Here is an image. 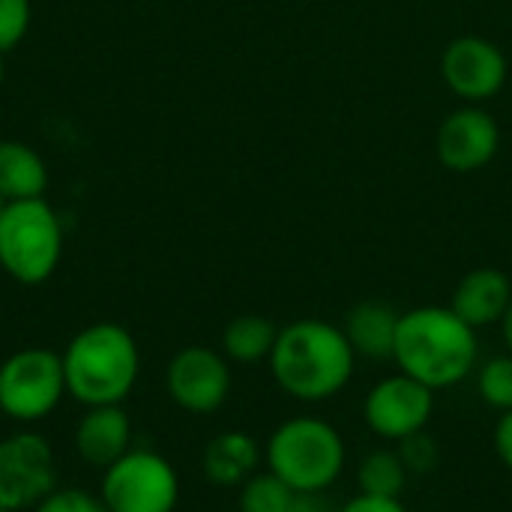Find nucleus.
<instances>
[{"instance_id": "20e7f679", "label": "nucleus", "mask_w": 512, "mask_h": 512, "mask_svg": "<svg viewBox=\"0 0 512 512\" xmlns=\"http://www.w3.org/2000/svg\"><path fill=\"white\" fill-rule=\"evenodd\" d=\"M345 456L339 429L312 414L285 420L264 447L267 471L294 492H327L342 477Z\"/></svg>"}, {"instance_id": "4468645a", "label": "nucleus", "mask_w": 512, "mask_h": 512, "mask_svg": "<svg viewBox=\"0 0 512 512\" xmlns=\"http://www.w3.org/2000/svg\"><path fill=\"white\" fill-rule=\"evenodd\" d=\"M129 441V414L120 405L90 408L75 429V450L93 468H111L117 459L129 453Z\"/></svg>"}, {"instance_id": "ddd939ff", "label": "nucleus", "mask_w": 512, "mask_h": 512, "mask_svg": "<svg viewBox=\"0 0 512 512\" xmlns=\"http://www.w3.org/2000/svg\"><path fill=\"white\" fill-rule=\"evenodd\" d=\"M512 300L510 276L498 267H477L465 273L453 291L450 309L471 324L474 330H483L489 324H501L507 306Z\"/></svg>"}, {"instance_id": "cd10ccee", "label": "nucleus", "mask_w": 512, "mask_h": 512, "mask_svg": "<svg viewBox=\"0 0 512 512\" xmlns=\"http://www.w3.org/2000/svg\"><path fill=\"white\" fill-rule=\"evenodd\" d=\"M501 336H504V345L510 348L512 354V300L510 306H507V312H504V318H501Z\"/></svg>"}, {"instance_id": "a878e982", "label": "nucleus", "mask_w": 512, "mask_h": 512, "mask_svg": "<svg viewBox=\"0 0 512 512\" xmlns=\"http://www.w3.org/2000/svg\"><path fill=\"white\" fill-rule=\"evenodd\" d=\"M495 450H498V459L504 462V468L512 471V411H504L495 426Z\"/></svg>"}, {"instance_id": "7c9ffc66", "label": "nucleus", "mask_w": 512, "mask_h": 512, "mask_svg": "<svg viewBox=\"0 0 512 512\" xmlns=\"http://www.w3.org/2000/svg\"><path fill=\"white\" fill-rule=\"evenodd\" d=\"M0 512H6V510H0Z\"/></svg>"}, {"instance_id": "c85d7f7f", "label": "nucleus", "mask_w": 512, "mask_h": 512, "mask_svg": "<svg viewBox=\"0 0 512 512\" xmlns=\"http://www.w3.org/2000/svg\"><path fill=\"white\" fill-rule=\"evenodd\" d=\"M3 78H6V63H3V54H0V84H3Z\"/></svg>"}, {"instance_id": "f3484780", "label": "nucleus", "mask_w": 512, "mask_h": 512, "mask_svg": "<svg viewBox=\"0 0 512 512\" xmlns=\"http://www.w3.org/2000/svg\"><path fill=\"white\" fill-rule=\"evenodd\" d=\"M48 189V168L45 159L21 141H0V198L9 201H30L45 198Z\"/></svg>"}, {"instance_id": "dca6fc26", "label": "nucleus", "mask_w": 512, "mask_h": 512, "mask_svg": "<svg viewBox=\"0 0 512 512\" xmlns=\"http://www.w3.org/2000/svg\"><path fill=\"white\" fill-rule=\"evenodd\" d=\"M261 459H264V453L252 435L222 432L207 444L201 465H204V477L213 486L231 489V486H243L252 474H258Z\"/></svg>"}, {"instance_id": "f8f14e48", "label": "nucleus", "mask_w": 512, "mask_h": 512, "mask_svg": "<svg viewBox=\"0 0 512 512\" xmlns=\"http://www.w3.org/2000/svg\"><path fill=\"white\" fill-rule=\"evenodd\" d=\"M501 150V126L483 105H462L450 111L435 135V153L444 168L456 174L483 171Z\"/></svg>"}, {"instance_id": "0eeeda50", "label": "nucleus", "mask_w": 512, "mask_h": 512, "mask_svg": "<svg viewBox=\"0 0 512 512\" xmlns=\"http://www.w3.org/2000/svg\"><path fill=\"white\" fill-rule=\"evenodd\" d=\"M66 396L63 357L45 348H24L0 366V411L33 423L48 417Z\"/></svg>"}, {"instance_id": "423d86ee", "label": "nucleus", "mask_w": 512, "mask_h": 512, "mask_svg": "<svg viewBox=\"0 0 512 512\" xmlns=\"http://www.w3.org/2000/svg\"><path fill=\"white\" fill-rule=\"evenodd\" d=\"M99 498L108 512H174L180 480L165 456L153 450H129L105 468Z\"/></svg>"}, {"instance_id": "9b49d317", "label": "nucleus", "mask_w": 512, "mask_h": 512, "mask_svg": "<svg viewBox=\"0 0 512 512\" xmlns=\"http://www.w3.org/2000/svg\"><path fill=\"white\" fill-rule=\"evenodd\" d=\"M171 399L189 414H213L231 396V369L228 360L201 345H189L174 354L165 375Z\"/></svg>"}, {"instance_id": "6ab92c4d", "label": "nucleus", "mask_w": 512, "mask_h": 512, "mask_svg": "<svg viewBox=\"0 0 512 512\" xmlns=\"http://www.w3.org/2000/svg\"><path fill=\"white\" fill-rule=\"evenodd\" d=\"M408 483V468L393 450H375L357 465V489L360 495L378 498H402Z\"/></svg>"}, {"instance_id": "9d476101", "label": "nucleus", "mask_w": 512, "mask_h": 512, "mask_svg": "<svg viewBox=\"0 0 512 512\" xmlns=\"http://www.w3.org/2000/svg\"><path fill=\"white\" fill-rule=\"evenodd\" d=\"M432 411H435V390H429L426 384L414 381L405 372L378 381L363 402L366 426L378 438L396 444L414 432H423L432 420Z\"/></svg>"}, {"instance_id": "412c9836", "label": "nucleus", "mask_w": 512, "mask_h": 512, "mask_svg": "<svg viewBox=\"0 0 512 512\" xmlns=\"http://www.w3.org/2000/svg\"><path fill=\"white\" fill-rule=\"evenodd\" d=\"M477 390L483 402L495 411H512V354L492 357L477 372Z\"/></svg>"}, {"instance_id": "4be33fe9", "label": "nucleus", "mask_w": 512, "mask_h": 512, "mask_svg": "<svg viewBox=\"0 0 512 512\" xmlns=\"http://www.w3.org/2000/svg\"><path fill=\"white\" fill-rule=\"evenodd\" d=\"M399 459L405 462V468H408V474H432L435 468H438V462H441V447H438V441L423 429V432H414V435H408V438H402L399 441Z\"/></svg>"}, {"instance_id": "bb28decb", "label": "nucleus", "mask_w": 512, "mask_h": 512, "mask_svg": "<svg viewBox=\"0 0 512 512\" xmlns=\"http://www.w3.org/2000/svg\"><path fill=\"white\" fill-rule=\"evenodd\" d=\"M288 512H339L324 492H294Z\"/></svg>"}, {"instance_id": "f257e3e1", "label": "nucleus", "mask_w": 512, "mask_h": 512, "mask_svg": "<svg viewBox=\"0 0 512 512\" xmlns=\"http://www.w3.org/2000/svg\"><path fill=\"white\" fill-rule=\"evenodd\" d=\"M357 354L342 327L303 318L279 330L270 372L276 384L297 402H327L354 378Z\"/></svg>"}, {"instance_id": "39448f33", "label": "nucleus", "mask_w": 512, "mask_h": 512, "mask_svg": "<svg viewBox=\"0 0 512 512\" xmlns=\"http://www.w3.org/2000/svg\"><path fill=\"white\" fill-rule=\"evenodd\" d=\"M63 255V225L45 198L9 201L0 213V267L21 285L51 279Z\"/></svg>"}, {"instance_id": "f03ea898", "label": "nucleus", "mask_w": 512, "mask_h": 512, "mask_svg": "<svg viewBox=\"0 0 512 512\" xmlns=\"http://www.w3.org/2000/svg\"><path fill=\"white\" fill-rule=\"evenodd\" d=\"M477 357V330L450 306H417L402 312L393 354L399 372L411 375L429 390H447L477 369Z\"/></svg>"}, {"instance_id": "c756f323", "label": "nucleus", "mask_w": 512, "mask_h": 512, "mask_svg": "<svg viewBox=\"0 0 512 512\" xmlns=\"http://www.w3.org/2000/svg\"><path fill=\"white\" fill-rule=\"evenodd\" d=\"M3 204H6V201H3V198H0V213H3Z\"/></svg>"}, {"instance_id": "aec40b11", "label": "nucleus", "mask_w": 512, "mask_h": 512, "mask_svg": "<svg viewBox=\"0 0 512 512\" xmlns=\"http://www.w3.org/2000/svg\"><path fill=\"white\" fill-rule=\"evenodd\" d=\"M294 501V489L279 480L273 471L252 474L240 486V512H288Z\"/></svg>"}, {"instance_id": "5701e85b", "label": "nucleus", "mask_w": 512, "mask_h": 512, "mask_svg": "<svg viewBox=\"0 0 512 512\" xmlns=\"http://www.w3.org/2000/svg\"><path fill=\"white\" fill-rule=\"evenodd\" d=\"M30 0H0V54L12 51L30 30Z\"/></svg>"}, {"instance_id": "b1692460", "label": "nucleus", "mask_w": 512, "mask_h": 512, "mask_svg": "<svg viewBox=\"0 0 512 512\" xmlns=\"http://www.w3.org/2000/svg\"><path fill=\"white\" fill-rule=\"evenodd\" d=\"M33 512H108L102 498L90 495L87 489H54L48 492Z\"/></svg>"}, {"instance_id": "1a4fd4ad", "label": "nucleus", "mask_w": 512, "mask_h": 512, "mask_svg": "<svg viewBox=\"0 0 512 512\" xmlns=\"http://www.w3.org/2000/svg\"><path fill=\"white\" fill-rule=\"evenodd\" d=\"M507 75V54L486 36H459L441 54V78L465 105L495 99L504 90Z\"/></svg>"}, {"instance_id": "393cba45", "label": "nucleus", "mask_w": 512, "mask_h": 512, "mask_svg": "<svg viewBox=\"0 0 512 512\" xmlns=\"http://www.w3.org/2000/svg\"><path fill=\"white\" fill-rule=\"evenodd\" d=\"M339 512H408L399 498H378V495H357Z\"/></svg>"}, {"instance_id": "2eb2a0df", "label": "nucleus", "mask_w": 512, "mask_h": 512, "mask_svg": "<svg viewBox=\"0 0 512 512\" xmlns=\"http://www.w3.org/2000/svg\"><path fill=\"white\" fill-rule=\"evenodd\" d=\"M402 312L387 300H360L351 306L342 330L357 357L372 363H387L396 354V333H399Z\"/></svg>"}, {"instance_id": "7ed1b4c3", "label": "nucleus", "mask_w": 512, "mask_h": 512, "mask_svg": "<svg viewBox=\"0 0 512 512\" xmlns=\"http://www.w3.org/2000/svg\"><path fill=\"white\" fill-rule=\"evenodd\" d=\"M60 357L66 393L87 408L120 405L132 393L141 369L132 333L111 321L84 327Z\"/></svg>"}, {"instance_id": "a211bd4d", "label": "nucleus", "mask_w": 512, "mask_h": 512, "mask_svg": "<svg viewBox=\"0 0 512 512\" xmlns=\"http://www.w3.org/2000/svg\"><path fill=\"white\" fill-rule=\"evenodd\" d=\"M279 327L264 315H240L222 333V348L228 360L237 363H261L270 360Z\"/></svg>"}, {"instance_id": "6e6552de", "label": "nucleus", "mask_w": 512, "mask_h": 512, "mask_svg": "<svg viewBox=\"0 0 512 512\" xmlns=\"http://www.w3.org/2000/svg\"><path fill=\"white\" fill-rule=\"evenodd\" d=\"M54 492V453L36 432H18L0 441V510L36 507Z\"/></svg>"}]
</instances>
